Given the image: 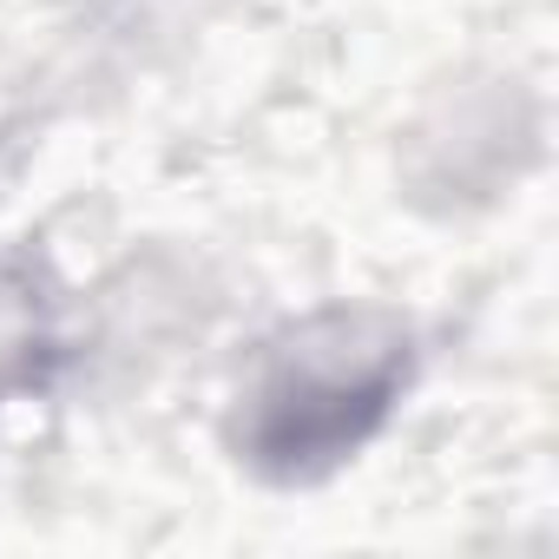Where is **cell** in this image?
Instances as JSON below:
<instances>
[{
    "instance_id": "1",
    "label": "cell",
    "mask_w": 559,
    "mask_h": 559,
    "mask_svg": "<svg viewBox=\"0 0 559 559\" xmlns=\"http://www.w3.org/2000/svg\"><path fill=\"white\" fill-rule=\"evenodd\" d=\"M415 369L408 323L389 310H323L284 330L237 395L230 448L250 474L304 487L336 474L402 402Z\"/></svg>"
},
{
    "instance_id": "2",
    "label": "cell",
    "mask_w": 559,
    "mask_h": 559,
    "mask_svg": "<svg viewBox=\"0 0 559 559\" xmlns=\"http://www.w3.org/2000/svg\"><path fill=\"white\" fill-rule=\"evenodd\" d=\"M40 343H47V330H40V304L27 290V276L0 270V395L34 376Z\"/></svg>"
}]
</instances>
